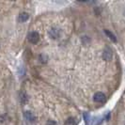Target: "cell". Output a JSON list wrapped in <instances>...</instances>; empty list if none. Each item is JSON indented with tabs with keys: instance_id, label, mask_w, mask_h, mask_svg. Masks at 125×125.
<instances>
[{
	"instance_id": "1",
	"label": "cell",
	"mask_w": 125,
	"mask_h": 125,
	"mask_svg": "<svg viewBox=\"0 0 125 125\" xmlns=\"http://www.w3.org/2000/svg\"><path fill=\"white\" fill-rule=\"evenodd\" d=\"M48 34H49V36H50L51 39H54V40H56V39H58V38L60 37L61 30H60L59 28L53 27V28H51L50 30H49Z\"/></svg>"
},
{
	"instance_id": "2",
	"label": "cell",
	"mask_w": 125,
	"mask_h": 125,
	"mask_svg": "<svg viewBox=\"0 0 125 125\" xmlns=\"http://www.w3.org/2000/svg\"><path fill=\"white\" fill-rule=\"evenodd\" d=\"M93 100L96 103H104L106 101V96L103 92H96L93 96Z\"/></svg>"
},
{
	"instance_id": "3",
	"label": "cell",
	"mask_w": 125,
	"mask_h": 125,
	"mask_svg": "<svg viewBox=\"0 0 125 125\" xmlns=\"http://www.w3.org/2000/svg\"><path fill=\"white\" fill-rule=\"evenodd\" d=\"M28 41L31 42V43H37L38 42L40 41V35L39 33L36 31H32L28 34Z\"/></svg>"
},
{
	"instance_id": "4",
	"label": "cell",
	"mask_w": 125,
	"mask_h": 125,
	"mask_svg": "<svg viewBox=\"0 0 125 125\" xmlns=\"http://www.w3.org/2000/svg\"><path fill=\"white\" fill-rule=\"evenodd\" d=\"M113 57V53L112 51L110 50V49H104V52H103V58L104 59V60H106V61H109V60H111Z\"/></svg>"
},
{
	"instance_id": "5",
	"label": "cell",
	"mask_w": 125,
	"mask_h": 125,
	"mask_svg": "<svg viewBox=\"0 0 125 125\" xmlns=\"http://www.w3.org/2000/svg\"><path fill=\"white\" fill-rule=\"evenodd\" d=\"M25 118L28 121H30V122H34L35 121V119H36V118H35V116L33 115V113L30 112V111H25Z\"/></svg>"
},
{
	"instance_id": "6",
	"label": "cell",
	"mask_w": 125,
	"mask_h": 125,
	"mask_svg": "<svg viewBox=\"0 0 125 125\" xmlns=\"http://www.w3.org/2000/svg\"><path fill=\"white\" fill-rule=\"evenodd\" d=\"M19 21L24 23V22H26L28 19H29V14L26 12H22L20 15H19Z\"/></svg>"
},
{
	"instance_id": "7",
	"label": "cell",
	"mask_w": 125,
	"mask_h": 125,
	"mask_svg": "<svg viewBox=\"0 0 125 125\" xmlns=\"http://www.w3.org/2000/svg\"><path fill=\"white\" fill-rule=\"evenodd\" d=\"M104 33H105V35H106L107 37L109 38L111 41H112L113 42H117V38H116V36L113 34L111 31H109V30H104Z\"/></svg>"
},
{
	"instance_id": "8",
	"label": "cell",
	"mask_w": 125,
	"mask_h": 125,
	"mask_svg": "<svg viewBox=\"0 0 125 125\" xmlns=\"http://www.w3.org/2000/svg\"><path fill=\"white\" fill-rule=\"evenodd\" d=\"M65 125H77V121L74 118H69L65 121Z\"/></svg>"
},
{
	"instance_id": "9",
	"label": "cell",
	"mask_w": 125,
	"mask_h": 125,
	"mask_svg": "<svg viewBox=\"0 0 125 125\" xmlns=\"http://www.w3.org/2000/svg\"><path fill=\"white\" fill-rule=\"evenodd\" d=\"M20 100H21V103H22L23 104L27 102V96H26V94H25V92H22V93H21V95H20Z\"/></svg>"
},
{
	"instance_id": "10",
	"label": "cell",
	"mask_w": 125,
	"mask_h": 125,
	"mask_svg": "<svg viewBox=\"0 0 125 125\" xmlns=\"http://www.w3.org/2000/svg\"><path fill=\"white\" fill-rule=\"evenodd\" d=\"M39 58H40V61H41L42 63H46L47 62V60H48V56H46V55H44V54L40 55Z\"/></svg>"
},
{
	"instance_id": "11",
	"label": "cell",
	"mask_w": 125,
	"mask_h": 125,
	"mask_svg": "<svg viewBox=\"0 0 125 125\" xmlns=\"http://www.w3.org/2000/svg\"><path fill=\"white\" fill-rule=\"evenodd\" d=\"M84 119H85V122L88 125L89 124V121H90V115H89V113H84Z\"/></svg>"
},
{
	"instance_id": "12",
	"label": "cell",
	"mask_w": 125,
	"mask_h": 125,
	"mask_svg": "<svg viewBox=\"0 0 125 125\" xmlns=\"http://www.w3.org/2000/svg\"><path fill=\"white\" fill-rule=\"evenodd\" d=\"M46 125H56V121H54V120H48L46 122Z\"/></svg>"
},
{
	"instance_id": "13",
	"label": "cell",
	"mask_w": 125,
	"mask_h": 125,
	"mask_svg": "<svg viewBox=\"0 0 125 125\" xmlns=\"http://www.w3.org/2000/svg\"><path fill=\"white\" fill-rule=\"evenodd\" d=\"M123 15L125 16V9H124V10H123Z\"/></svg>"
}]
</instances>
